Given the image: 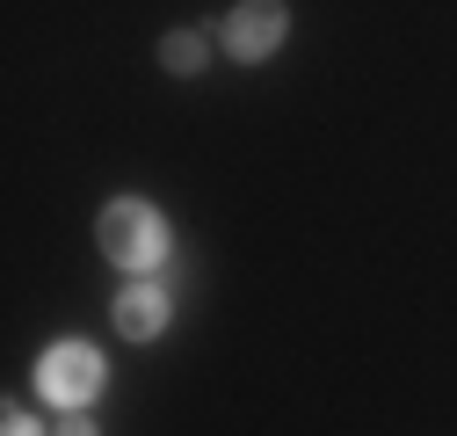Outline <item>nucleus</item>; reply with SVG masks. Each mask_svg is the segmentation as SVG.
Wrapping results in <instances>:
<instances>
[{
    "mask_svg": "<svg viewBox=\"0 0 457 436\" xmlns=\"http://www.w3.org/2000/svg\"><path fill=\"white\" fill-rule=\"evenodd\" d=\"M95 240H102V255L117 269H160L167 262V218L145 197H117V204H102Z\"/></svg>",
    "mask_w": 457,
    "mask_h": 436,
    "instance_id": "nucleus-1",
    "label": "nucleus"
},
{
    "mask_svg": "<svg viewBox=\"0 0 457 436\" xmlns=\"http://www.w3.org/2000/svg\"><path fill=\"white\" fill-rule=\"evenodd\" d=\"M283 37H291V8L283 0H240L233 15H225L218 44H225V59H240V66H262L283 51Z\"/></svg>",
    "mask_w": 457,
    "mask_h": 436,
    "instance_id": "nucleus-3",
    "label": "nucleus"
},
{
    "mask_svg": "<svg viewBox=\"0 0 457 436\" xmlns=\"http://www.w3.org/2000/svg\"><path fill=\"white\" fill-rule=\"evenodd\" d=\"M0 436H44V429H37V422H29L22 407H8V422H0Z\"/></svg>",
    "mask_w": 457,
    "mask_h": 436,
    "instance_id": "nucleus-7",
    "label": "nucleus"
},
{
    "mask_svg": "<svg viewBox=\"0 0 457 436\" xmlns=\"http://www.w3.org/2000/svg\"><path fill=\"white\" fill-rule=\"evenodd\" d=\"M109 320H117V335H131V342H160L167 320H175V298L160 284H124L117 306H109Z\"/></svg>",
    "mask_w": 457,
    "mask_h": 436,
    "instance_id": "nucleus-4",
    "label": "nucleus"
},
{
    "mask_svg": "<svg viewBox=\"0 0 457 436\" xmlns=\"http://www.w3.org/2000/svg\"><path fill=\"white\" fill-rule=\"evenodd\" d=\"M160 66L182 73V80L204 73V66H211V37H204V29H167V37H160Z\"/></svg>",
    "mask_w": 457,
    "mask_h": 436,
    "instance_id": "nucleus-5",
    "label": "nucleus"
},
{
    "mask_svg": "<svg viewBox=\"0 0 457 436\" xmlns=\"http://www.w3.org/2000/svg\"><path fill=\"white\" fill-rule=\"evenodd\" d=\"M102 386H109V364H102V349H87V342H59V349L37 356V393H44L51 407H95Z\"/></svg>",
    "mask_w": 457,
    "mask_h": 436,
    "instance_id": "nucleus-2",
    "label": "nucleus"
},
{
    "mask_svg": "<svg viewBox=\"0 0 457 436\" xmlns=\"http://www.w3.org/2000/svg\"><path fill=\"white\" fill-rule=\"evenodd\" d=\"M59 436H95V415L87 407H59Z\"/></svg>",
    "mask_w": 457,
    "mask_h": 436,
    "instance_id": "nucleus-6",
    "label": "nucleus"
}]
</instances>
